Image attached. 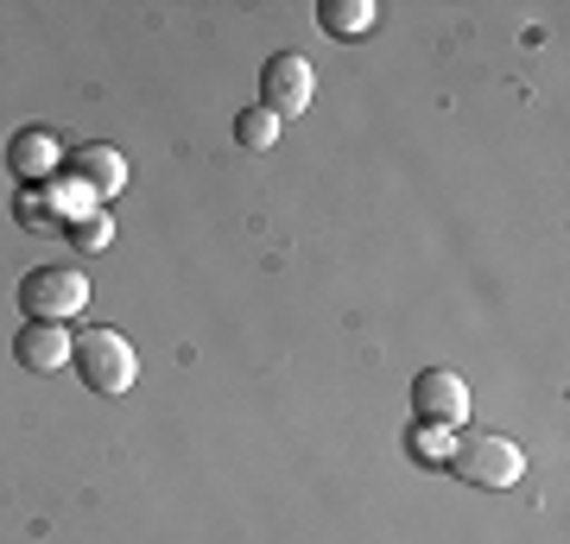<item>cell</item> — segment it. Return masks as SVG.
<instances>
[{
	"mask_svg": "<svg viewBox=\"0 0 570 544\" xmlns=\"http://www.w3.org/2000/svg\"><path fill=\"white\" fill-rule=\"evenodd\" d=\"M444 463H450V475H456V482L482 487V494H501V487H513L520 475H527L520 444H513V437H501V431H469V437H456Z\"/></svg>",
	"mask_w": 570,
	"mask_h": 544,
	"instance_id": "1",
	"label": "cell"
},
{
	"mask_svg": "<svg viewBox=\"0 0 570 544\" xmlns=\"http://www.w3.org/2000/svg\"><path fill=\"white\" fill-rule=\"evenodd\" d=\"M70 362H77L82 386H89V393H102V399H121L127 386H134V374H140L134 343H127L121 329H108V323L82 329L77 343H70Z\"/></svg>",
	"mask_w": 570,
	"mask_h": 544,
	"instance_id": "2",
	"label": "cell"
},
{
	"mask_svg": "<svg viewBox=\"0 0 570 544\" xmlns=\"http://www.w3.org/2000/svg\"><path fill=\"white\" fill-rule=\"evenodd\" d=\"M82 304H89V279L77 266H32L20 279L26 323H63V317H77Z\"/></svg>",
	"mask_w": 570,
	"mask_h": 544,
	"instance_id": "3",
	"label": "cell"
},
{
	"mask_svg": "<svg viewBox=\"0 0 570 544\" xmlns=\"http://www.w3.org/2000/svg\"><path fill=\"white\" fill-rule=\"evenodd\" d=\"M311 96H317V70L305 63V51H279V58H266L261 108H273V115H305Z\"/></svg>",
	"mask_w": 570,
	"mask_h": 544,
	"instance_id": "4",
	"label": "cell"
},
{
	"mask_svg": "<svg viewBox=\"0 0 570 544\" xmlns=\"http://www.w3.org/2000/svg\"><path fill=\"white\" fill-rule=\"evenodd\" d=\"M412 412L419 424H438V431H456L469 418V386L456 367H425L419 380H412Z\"/></svg>",
	"mask_w": 570,
	"mask_h": 544,
	"instance_id": "5",
	"label": "cell"
},
{
	"mask_svg": "<svg viewBox=\"0 0 570 544\" xmlns=\"http://www.w3.org/2000/svg\"><path fill=\"white\" fill-rule=\"evenodd\" d=\"M58 165H63V146L51 127H20L13 133V146H7V171L26 184V190H39V184L58 178Z\"/></svg>",
	"mask_w": 570,
	"mask_h": 544,
	"instance_id": "6",
	"label": "cell"
},
{
	"mask_svg": "<svg viewBox=\"0 0 570 544\" xmlns=\"http://www.w3.org/2000/svg\"><path fill=\"white\" fill-rule=\"evenodd\" d=\"M63 178L82 184L89 190V202H108L127 190V159L115 152V146H77L70 159H63Z\"/></svg>",
	"mask_w": 570,
	"mask_h": 544,
	"instance_id": "7",
	"label": "cell"
},
{
	"mask_svg": "<svg viewBox=\"0 0 570 544\" xmlns=\"http://www.w3.org/2000/svg\"><path fill=\"white\" fill-rule=\"evenodd\" d=\"M70 329L63 323H26L20 336H13V362L26 367V374H58L63 362H70Z\"/></svg>",
	"mask_w": 570,
	"mask_h": 544,
	"instance_id": "8",
	"label": "cell"
},
{
	"mask_svg": "<svg viewBox=\"0 0 570 544\" xmlns=\"http://www.w3.org/2000/svg\"><path fill=\"white\" fill-rule=\"evenodd\" d=\"M317 26H324V39H362L367 26H374V0H324L317 7Z\"/></svg>",
	"mask_w": 570,
	"mask_h": 544,
	"instance_id": "9",
	"label": "cell"
},
{
	"mask_svg": "<svg viewBox=\"0 0 570 544\" xmlns=\"http://www.w3.org/2000/svg\"><path fill=\"white\" fill-rule=\"evenodd\" d=\"M235 140H242L247 152H266V146L279 140V115H273V108H261V101H254V108H242V115H235Z\"/></svg>",
	"mask_w": 570,
	"mask_h": 544,
	"instance_id": "10",
	"label": "cell"
},
{
	"mask_svg": "<svg viewBox=\"0 0 570 544\" xmlns=\"http://www.w3.org/2000/svg\"><path fill=\"white\" fill-rule=\"evenodd\" d=\"M13 216H20V228H51V222H63L58 202H51V190H20Z\"/></svg>",
	"mask_w": 570,
	"mask_h": 544,
	"instance_id": "11",
	"label": "cell"
},
{
	"mask_svg": "<svg viewBox=\"0 0 570 544\" xmlns=\"http://www.w3.org/2000/svg\"><path fill=\"white\" fill-rule=\"evenodd\" d=\"M70 241H77L82 254H102V247L115 241V228H108V216H77V222H70Z\"/></svg>",
	"mask_w": 570,
	"mask_h": 544,
	"instance_id": "12",
	"label": "cell"
},
{
	"mask_svg": "<svg viewBox=\"0 0 570 544\" xmlns=\"http://www.w3.org/2000/svg\"><path fill=\"white\" fill-rule=\"evenodd\" d=\"M419 449H425L431 463H444V456H450V444H444V431H438V424H425V431H419Z\"/></svg>",
	"mask_w": 570,
	"mask_h": 544,
	"instance_id": "13",
	"label": "cell"
}]
</instances>
